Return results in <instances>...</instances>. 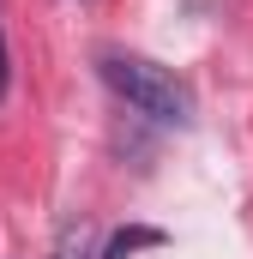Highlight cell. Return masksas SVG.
I'll return each instance as SVG.
<instances>
[{"label": "cell", "mask_w": 253, "mask_h": 259, "mask_svg": "<svg viewBox=\"0 0 253 259\" xmlns=\"http://www.w3.org/2000/svg\"><path fill=\"white\" fill-rule=\"evenodd\" d=\"M103 84L121 97V103H133L145 121H157V127H193V91L169 72V66L145 61V55H103Z\"/></svg>", "instance_id": "6da1fadb"}, {"label": "cell", "mask_w": 253, "mask_h": 259, "mask_svg": "<svg viewBox=\"0 0 253 259\" xmlns=\"http://www.w3.org/2000/svg\"><path fill=\"white\" fill-rule=\"evenodd\" d=\"M91 241H97L91 223H66L61 241H55V259H97V253H91Z\"/></svg>", "instance_id": "7a4b0ae2"}, {"label": "cell", "mask_w": 253, "mask_h": 259, "mask_svg": "<svg viewBox=\"0 0 253 259\" xmlns=\"http://www.w3.org/2000/svg\"><path fill=\"white\" fill-rule=\"evenodd\" d=\"M157 241H163L157 229H121V235H115V241L103 247V259H126L133 247H157Z\"/></svg>", "instance_id": "3957f363"}, {"label": "cell", "mask_w": 253, "mask_h": 259, "mask_svg": "<svg viewBox=\"0 0 253 259\" xmlns=\"http://www.w3.org/2000/svg\"><path fill=\"white\" fill-rule=\"evenodd\" d=\"M0 97H6V36H0Z\"/></svg>", "instance_id": "277c9868"}]
</instances>
